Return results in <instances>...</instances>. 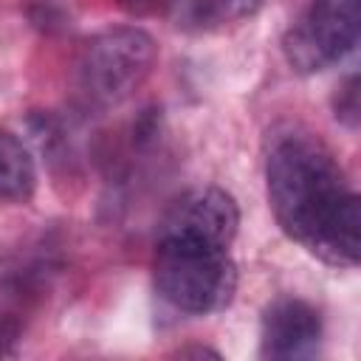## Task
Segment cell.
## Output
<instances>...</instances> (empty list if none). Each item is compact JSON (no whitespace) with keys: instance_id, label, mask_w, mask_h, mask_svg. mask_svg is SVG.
<instances>
[{"instance_id":"cell-1","label":"cell","mask_w":361,"mask_h":361,"mask_svg":"<svg viewBox=\"0 0 361 361\" xmlns=\"http://www.w3.org/2000/svg\"><path fill=\"white\" fill-rule=\"evenodd\" d=\"M268 200L288 237L330 265L353 268L361 254V206L333 155L310 135H285L265 166Z\"/></svg>"},{"instance_id":"cell-2","label":"cell","mask_w":361,"mask_h":361,"mask_svg":"<svg viewBox=\"0 0 361 361\" xmlns=\"http://www.w3.org/2000/svg\"><path fill=\"white\" fill-rule=\"evenodd\" d=\"M155 288L183 313H214L234 299L237 268L226 248L183 237H161Z\"/></svg>"},{"instance_id":"cell-3","label":"cell","mask_w":361,"mask_h":361,"mask_svg":"<svg viewBox=\"0 0 361 361\" xmlns=\"http://www.w3.org/2000/svg\"><path fill=\"white\" fill-rule=\"evenodd\" d=\"M158 48L141 28H107L90 37L79 56V82L90 99L110 104L127 99L152 71Z\"/></svg>"},{"instance_id":"cell-4","label":"cell","mask_w":361,"mask_h":361,"mask_svg":"<svg viewBox=\"0 0 361 361\" xmlns=\"http://www.w3.org/2000/svg\"><path fill=\"white\" fill-rule=\"evenodd\" d=\"M358 0H310L302 17L288 28L282 48L290 68L313 73L344 59L358 42Z\"/></svg>"},{"instance_id":"cell-5","label":"cell","mask_w":361,"mask_h":361,"mask_svg":"<svg viewBox=\"0 0 361 361\" xmlns=\"http://www.w3.org/2000/svg\"><path fill=\"white\" fill-rule=\"evenodd\" d=\"M237 226H240V212L234 197L217 186H200V189H189L172 203L161 237H183V240L228 248V243L237 234Z\"/></svg>"},{"instance_id":"cell-6","label":"cell","mask_w":361,"mask_h":361,"mask_svg":"<svg viewBox=\"0 0 361 361\" xmlns=\"http://www.w3.org/2000/svg\"><path fill=\"white\" fill-rule=\"evenodd\" d=\"M322 338V319L313 305L282 296L262 316V353L268 358H307Z\"/></svg>"},{"instance_id":"cell-7","label":"cell","mask_w":361,"mask_h":361,"mask_svg":"<svg viewBox=\"0 0 361 361\" xmlns=\"http://www.w3.org/2000/svg\"><path fill=\"white\" fill-rule=\"evenodd\" d=\"M259 6L262 0H169V11L175 14L178 25L195 31H212L228 23H240Z\"/></svg>"},{"instance_id":"cell-8","label":"cell","mask_w":361,"mask_h":361,"mask_svg":"<svg viewBox=\"0 0 361 361\" xmlns=\"http://www.w3.org/2000/svg\"><path fill=\"white\" fill-rule=\"evenodd\" d=\"M37 186V166L20 138L0 130V203H25Z\"/></svg>"},{"instance_id":"cell-9","label":"cell","mask_w":361,"mask_h":361,"mask_svg":"<svg viewBox=\"0 0 361 361\" xmlns=\"http://www.w3.org/2000/svg\"><path fill=\"white\" fill-rule=\"evenodd\" d=\"M336 116L341 121H347L350 127H355V121H358V82H355V76H350L341 85V90L336 96Z\"/></svg>"},{"instance_id":"cell-10","label":"cell","mask_w":361,"mask_h":361,"mask_svg":"<svg viewBox=\"0 0 361 361\" xmlns=\"http://www.w3.org/2000/svg\"><path fill=\"white\" fill-rule=\"evenodd\" d=\"M124 11L135 14V17H149V14H161L169 8V0H118Z\"/></svg>"},{"instance_id":"cell-11","label":"cell","mask_w":361,"mask_h":361,"mask_svg":"<svg viewBox=\"0 0 361 361\" xmlns=\"http://www.w3.org/2000/svg\"><path fill=\"white\" fill-rule=\"evenodd\" d=\"M14 341V327L6 322V319H0V355H6L8 353V344Z\"/></svg>"}]
</instances>
